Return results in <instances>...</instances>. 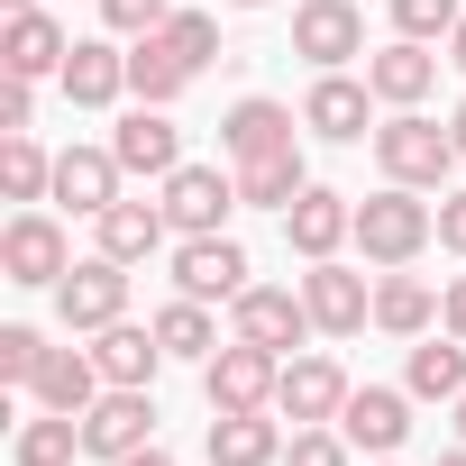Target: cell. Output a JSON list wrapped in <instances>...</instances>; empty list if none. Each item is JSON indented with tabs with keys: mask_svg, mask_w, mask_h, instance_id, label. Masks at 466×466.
<instances>
[{
	"mask_svg": "<svg viewBox=\"0 0 466 466\" xmlns=\"http://www.w3.org/2000/svg\"><path fill=\"white\" fill-rule=\"evenodd\" d=\"M402 384H411L420 402H457V393H466V339H420Z\"/></svg>",
	"mask_w": 466,
	"mask_h": 466,
	"instance_id": "30",
	"label": "cell"
},
{
	"mask_svg": "<svg viewBox=\"0 0 466 466\" xmlns=\"http://www.w3.org/2000/svg\"><path fill=\"white\" fill-rule=\"evenodd\" d=\"M284 466H348V430H293V448H284Z\"/></svg>",
	"mask_w": 466,
	"mask_h": 466,
	"instance_id": "36",
	"label": "cell"
},
{
	"mask_svg": "<svg viewBox=\"0 0 466 466\" xmlns=\"http://www.w3.org/2000/svg\"><path fill=\"white\" fill-rule=\"evenodd\" d=\"M293 128H302V119H293L284 101H266V92H248L238 110H228V119H219V147H228V156H238V165H257V156H284V147H302Z\"/></svg>",
	"mask_w": 466,
	"mask_h": 466,
	"instance_id": "18",
	"label": "cell"
},
{
	"mask_svg": "<svg viewBox=\"0 0 466 466\" xmlns=\"http://www.w3.org/2000/svg\"><path fill=\"white\" fill-rule=\"evenodd\" d=\"M156 339H165V357H192V366L219 357V320H210V302H183V293L156 311Z\"/></svg>",
	"mask_w": 466,
	"mask_h": 466,
	"instance_id": "29",
	"label": "cell"
},
{
	"mask_svg": "<svg viewBox=\"0 0 466 466\" xmlns=\"http://www.w3.org/2000/svg\"><path fill=\"white\" fill-rule=\"evenodd\" d=\"M10 10H37V0H10Z\"/></svg>",
	"mask_w": 466,
	"mask_h": 466,
	"instance_id": "47",
	"label": "cell"
},
{
	"mask_svg": "<svg viewBox=\"0 0 466 466\" xmlns=\"http://www.w3.org/2000/svg\"><path fill=\"white\" fill-rule=\"evenodd\" d=\"M293 56H311L320 74H348L366 56V10L357 0H302L293 10Z\"/></svg>",
	"mask_w": 466,
	"mask_h": 466,
	"instance_id": "7",
	"label": "cell"
},
{
	"mask_svg": "<svg viewBox=\"0 0 466 466\" xmlns=\"http://www.w3.org/2000/svg\"><path fill=\"white\" fill-rule=\"evenodd\" d=\"M457 19H466L457 0H393V28L420 37V46H430V37H457Z\"/></svg>",
	"mask_w": 466,
	"mask_h": 466,
	"instance_id": "34",
	"label": "cell"
},
{
	"mask_svg": "<svg viewBox=\"0 0 466 466\" xmlns=\"http://www.w3.org/2000/svg\"><path fill=\"white\" fill-rule=\"evenodd\" d=\"M311 329H320V320H311V302H302V293H284V284H248L238 302H228V339L275 348V357H293Z\"/></svg>",
	"mask_w": 466,
	"mask_h": 466,
	"instance_id": "4",
	"label": "cell"
},
{
	"mask_svg": "<svg viewBox=\"0 0 466 466\" xmlns=\"http://www.w3.org/2000/svg\"><path fill=\"white\" fill-rule=\"evenodd\" d=\"M56 311H65V329L101 339L110 320H128V266H119V257H92V266H74V275L56 284Z\"/></svg>",
	"mask_w": 466,
	"mask_h": 466,
	"instance_id": "8",
	"label": "cell"
},
{
	"mask_svg": "<svg viewBox=\"0 0 466 466\" xmlns=\"http://www.w3.org/2000/svg\"><path fill=\"white\" fill-rule=\"evenodd\" d=\"M448 65H457V74H466V19H457V37H448Z\"/></svg>",
	"mask_w": 466,
	"mask_h": 466,
	"instance_id": "42",
	"label": "cell"
},
{
	"mask_svg": "<svg viewBox=\"0 0 466 466\" xmlns=\"http://www.w3.org/2000/svg\"><path fill=\"white\" fill-rule=\"evenodd\" d=\"M10 457H19V466H74V457H83V420H74V411H37V420H19Z\"/></svg>",
	"mask_w": 466,
	"mask_h": 466,
	"instance_id": "31",
	"label": "cell"
},
{
	"mask_svg": "<svg viewBox=\"0 0 466 466\" xmlns=\"http://www.w3.org/2000/svg\"><path fill=\"white\" fill-rule=\"evenodd\" d=\"M156 439V402H147V384H110L92 411H83V457H101V466H119L128 448H147Z\"/></svg>",
	"mask_w": 466,
	"mask_h": 466,
	"instance_id": "9",
	"label": "cell"
},
{
	"mask_svg": "<svg viewBox=\"0 0 466 466\" xmlns=\"http://www.w3.org/2000/svg\"><path fill=\"white\" fill-rule=\"evenodd\" d=\"M183 83H192V65L165 46V28H156V37H128V92H137V101L174 110V101H183Z\"/></svg>",
	"mask_w": 466,
	"mask_h": 466,
	"instance_id": "26",
	"label": "cell"
},
{
	"mask_svg": "<svg viewBox=\"0 0 466 466\" xmlns=\"http://www.w3.org/2000/svg\"><path fill=\"white\" fill-rule=\"evenodd\" d=\"M28 110H37V92L19 74H0V128H28Z\"/></svg>",
	"mask_w": 466,
	"mask_h": 466,
	"instance_id": "38",
	"label": "cell"
},
{
	"mask_svg": "<svg viewBox=\"0 0 466 466\" xmlns=\"http://www.w3.org/2000/svg\"><path fill=\"white\" fill-rule=\"evenodd\" d=\"M439 320V293L420 284V275H384L375 284V329H393V339H420Z\"/></svg>",
	"mask_w": 466,
	"mask_h": 466,
	"instance_id": "28",
	"label": "cell"
},
{
	"mask_svg": "<svg viewBox=\"0 0 466 466\" xmlns=\"http://www.w3.org/2000/svg\"><path fill=\"white\" fill-rule=\"evenodd\" d=\"M228 210H248L238 201V174H219V165H174L165 174V219L183 228V238H219Z\"/></svg>",
	"mask_w": 466,
	"mask_h": 466,
	"instance_id": "5",
	"label": "cell"
},
{
	"mask_svg": "<svg viewBox=\"0 0 466 466\" xmlns=\"http://www.w3.org/2000/svg\"><path fill=\"white\" fill-rule=\"evenodd\" d=\"M284 238H293V257H311V266H320V257H339V248L357 238V201H348V192H329V183H311V192L284 210Z\"/></svg>",
	"mask_w": 466,
	"mask_h": 466,
	"instance_id": "12",
	"label": "cell"
},
{
	"mask_svg": "<svg viewBox=\"0 0 466 466\" xmlns=\"http://www.w3.org/2000/svg\"><path fill=\"white\" fill-rule=\"evenodd\" d=\"M366 110H375V83H357V74H320L311 101H302V128L329 137V147H357V137H366Z\"/></svg>",
	"mask_w": 466,
	"mask_h": 466,
	"instance_id": "14",
	"label": "cell"
},
{
	"mask_svg": "<svg viewBox=\"0 0 466 466\" xmlns=\"http://www.w3.org/2000/svg\"><path fill=\"white\" fill-rule=\"evenodd\" d=\"M65 56H74V37L46 10H10V28H0V74L37 83V74H65Z\"/></svg>",
	"mask_w": 466,
	"mask_h": 466,
	"instance_id": "17",
	"label": "cell"
},
{
	"mask_svg": "<svg viewBox=\"0 0 466 466\" xmlns=\"http://www.w3.org/2000/svg\"><path fill=\"white\" fill-rule=\"evenodd\" d=\"M311 192V165H302V147H284V156H257V165H238V201L248 210H293Z\"/></svg>",
	"mask_w": 466,
	"mask_h": 466,
	"instance_id": "27",
	"label": "cell"
},
{
	"mask_svg": "<svg viewBox=\"0 0 466 466\" xmlns=\"http://www.w3.org/2000/svg\"><path fill=\"white\" fill-rule=\"evenodd\" d=\"M56 83H65V101H74V110H110V101L128 92V56H119L110 37H74V56H65V74H56Z\"/></svg>",
	"mask_w": 466,
	"mask_h": 466,
	"instance_id": "19",
	"label": "cell"
},
{
	"mask_svg": "<svg viewBox=\"0 0 466 466\" xmlns=\"http://www.w3.org/2000/svg\"><path fill=\"white\" fill-rule=\"evenodd\" d=\"M439 248L466 257V192H439Z\"/></svg>",
	"mask_w": 466,
	"mask_h": 466,
	"instance_id": "39",
	"label": "cell"
},
{
	"mask_svg": "<svg viewBox=\"0 0 466 466\" xmlns=\"http://www.w3.org/2000/svg\"><path fill=\"white\" fill-rule=\"evenodd\" d=\"M339 430H348V448H366V457H393V448L411 439V393H393V384H366V393H348Z\"/></svg>",
	"mask_w": 466,
	"mask_h": 466,
	"instance_id": "16",
	"label": "cell"
},
{
	"mask_svg": "<svg viewBox=\"0 0 466 466\" xmlns=\"http://www.w3.org/2000/svg\"><path fill=\"white\" fill-rule=\"evenodd\" d=\"M448 137H457V156H466V101H457V119H448Z\"/></svg>",
	"mask_w": 466,
	"mask_h": 466,
	"instance_id": "43",
	"label": "cell"
},
{
	"mask_svg": "<svg viewBox=\"0 0 466 466\" xmlns=\"http://www.w3.org/2000/svg\"><path fill=\"white\" fill-rule=\"evenodd\" d=\"M457 439H466V393H457Z\"/></svg>",
	"mask_w": 466,
	"mask_h": 466,
	"instance_id": "44",
	"label": "cell"
},
{
	"mask_svg": "<svg viewBox=\"0 0 466 466\" xmlns=\"http://www.w3.org/2000/svg\"><path fill=\"white\" fill-rule=\"evenodd\" d=\"M348 375H339V357H284V384H275V411L293 420V430H320V420H339L348 411Z\"/></svg>",
	"mask_w": 466,
	"mask_h": 466,
	"instance_id": "11",
	"label": "cell"
},
{
	"mask_svg": "<svg viewBox=\"0 0 466 466\" xmlns=\"http://www.w3.org/2000/svg\"><path fill=\"white\" fill-rule=\"evenodd\" d=\"M110 156H119L128 174H174V165H183V137H174V119H165L156 101H137V110L110 128Z\"/></svg>",
	"mask_w": 466,
	"mask_h": 466,
	"instance_id": "21",
	"label": "cell"
},
{
	"mask_svg": "<svg viewBox=\"0 0 466 466\" xmlns=\"http://www.w3.org/2000/svg\"><path fill=\"white\" fill-rule=\"evenodd\" d=\"M119 466H174V457H165V448H156V439H147V448H128V457H119Z\"/></svg>",
	"mask_w": 466,
	"mask_h": 466,
	"instance_id": "41",
	"label": "cell"
},
{
	"mask_svg": "<svg viewBox=\"0 0 466 466\" xmlns=\"http://www.w3.org/2000/svg\"><path fill=\"white\" fill-rule=\"evenodd\" d=\"M165 46H174V56L201 74V65L219 56V19H210V10H174V19H165Z\"/></svg>",
	"mask_w": 466,
	"mask_h": 466,
	"instance_id": "33",
	"label": "cell"
},
{
	"mask_svg": "<svg viewBox=\"0 0 466 466\" xmlns=\"http://www.w3.org/2000/svg\"><path fill=\"white\" fill-rule=\"evenodd\" d=\"M37 366H46V339L10 320V329H0V375H10V384H37Z\"/></svg>",
	"mask_w": 466,
	"mask_h": 466,
	"instance_id": "35",
	"label": "cell"
},
{
	"mask_svg": "<svg viewBox=\"0 0 466 466\" xmlns=\"http://www.w3.org/2000/svg\"><path fill=\"white\" fill-rule=\"evenodd\" d=\"M119 174H128V165H119L110 147H65V156H56V201H74L83 219H101V210L119 201Z\"/></svg>",
	"mask_w": 466,
	"mask_h": 466,
	"instance_id": "22",
	"label": "cell"
},
{
	"mask_svg": "<svg viewBox=\"0 0 466 466\" xmlns=\"http://www.w3.org/2000/svg\"><path fill=\"white\" fill-rule=\"evenodd\" d=\"M174 293L183 302H238L248 293V248L228 238V228L219 238H183L174 248Z\"/></svg>",
	"mask_w": 466,
	"mask_h": 466,
	"instance_id": "10",
	"label": "cell"
},
{
	"mask_svg": "<svg viewBox=\"0 0 466 466\" xmlns=\"http://www.w3.org/2000/svg\"><path fill=\"white\" fill-rule=\"evenodd\" d=\"M366 83H375V101L420 110V101H430V83H439V56H430L420 37H393V46H375V56H366Z\"/></svg>",
	"mask_w": 466,
	"mask_h": 466,
	"instance_id": "20",
	"label": "cell"
},
{
	"mask_svg": "<svg viewBox=\"0 0 466 466\" xmlns=\"http://www.w3.org/2000/svg\"><path fill=\"white\" fill-rule=\"evenodd\" d=\"M228 10H266V0H228Z\"/></svg>",
	"mask_w": 466,
	"mask_h": 466,
	"instance_id": "46",
	"label": "cell"
},
{
	"mask_svg": "<svg viewBox=\"0 0 466 466\" xmlns=\"http://www.w3.org/2000/svg\"><path fill=\"white\" fill-rule=\"evenodd\" d=\"M284 439L266 411H210V466H275Z\"/></svg>",
	"mask_w": 466,
	"mask_h": 466,
	"instance_id": "25",
	"label": "cell"
},
{
	"mask_svg": "<svg viewBox=\"0 0 466 466\" xmlns=\"http://www.w3.org/2000/svg\"><path fill=\"white\" fill-rule=\"evenodd\" d=\"M101 19H110L119 37H156V28L174 19V0H101Z\"/></svg>",
	"mask_w": 466,
	"mask_h": 466,
	"instance_id": "37",
	"label": "cell"
},
{
	"mask_svg": "<svg viewBox=\"0 0 466 466\" xmlns=\"http://www.w3.org/2000/svg\"><path fill=\"white\" fill-rule=\"evenodd\" d=\"M275 384H284V357H275V348H248V339H228V348L201 366L210 411H275Z\"/></svg>",
	"mask_w": 466,
	"mask_h": 466,
	"instance_id": "3",
	"label": "cell"
},
{
	"mask_svg": "<svg viewBox=\"0 0 466 466\" xmlns=\"http://www.w3.org/2000/svg\"><path fill=\"white\" fill-rule=\"evenodd\" d=\"M0 192H10V201H46V192H56V156H46L28 128L0 137Z\"/></svg>",
	"mask_w": 466,
	"mask_h": 466,
	"instance_id": "32",
	"label": "cell"
},
{
	"mask_svg": "<svg viewBox=\"0 0 466 466\" xmlns=\"http://www.w3.org/2000/svg\"><path fill=\"white\" fill-rule=\"evenodd\" d=\"M439 320H448V339H466V275L439 293Z\"/></svg>",
	"mask_w": 466,
	"mask_h": 466,
	"instance_id": "40",
	"label": "cell"
},
{
	"mask_svg": "<svg viewBox=\"0 0 466 466\" xmlns=\"http://www.w3.org/2000/svg\"><path fill=\"white\" fill-rule=\"evenodd\" d=\"M439 466H466V448H448V457H439Z\"/></svg>",
	"mask_w": 466,
	"mask_h": 466,
	"instance_id": "45",
	"label": "cell"
},
{
	"mask_svg": "<svg viewBox=\"0 0 466 466\" xmlns=\"http://www.w3.org/2000/svg\"><path fill=\"white\" fill-rule=\"evenodd\" d=\"M375 165H384V183L439 192V183H448V165H466V156H457V137H448L439 119H420V110H393V119L375 128Z\"/></svg>",
	"mask_w": 466,
	"mask_h": 466,
	"instance_id": "2",
	"label": "cell"
},
{
	"mask_svg": "<svg viewBox=\"0 0 466 466\" xmlns=\"http://www.w3.org/2000/svg\"><path fill=\"white\" fill-rule=\"evenodd\" d=\"M0 275H10V284H28V293H37V284L56 293V284L74 275V248H65V228H56L46 210H19L10 228H0Z\"/></svg>",
	"mask_w": 466,
	"mask_h": 466,
	"instance_id": "6",
	"label": "cell"
},
{
	"mask_svg": "<svg viewBox=\"0 0 466 466\" xmlns=\"http://www.w3.org/2000/svg\"><path fill=\"white\" fill-rule=\"evenodd\" d=\"M28 393H37V411H74V420H83V411L110 393V375H101V357H92V348H46V366H37V384H28Z\"/></svg>",
	"mask_w": 466,
	"mask_h": 466,
	"instance_id": "15",
	"label": "cell"
},
{
	"mask_svg": "<svg viewBox=\"0 0 466 466\" xmlns=\"http://www.w3.org/2000/svg\"><path fill=\"white\" fill-rule=\"evenodd\" d=\"M92 357H101V375H110V384H156L165 339H156V320H147V329H137V320H110V329L92 339Z\"/></svg>",
	"mask_w": 466,
	"mask_h": 466,
	"instance_id": "24",
	"label": "cell"
},
{
	"mask_svg": "<svg viewBox=\"0 0 466 466\" xmlns=\"http://www.w3.org/2000/svg\"><path fill=\"white\" fill-rule=\"evenodd\" d=\"M302 302H311V320H320L329 339H357V329L375 320V293H366V275H348L339 257H320V266L302 275Z\"/></svg>",
	"mask_w": 466,
	"mask_h": 466,
	"instance_id": "13",
	"label": "cell"
},
{
	"mask_svg": "<svg viewBox=\"0 0 466 466\" xmlns=\"http://www.w3.org/2000/svg\"><path fill=\"white\" fill-rule=\"evenodd\" d=\"M92 228H101V257H119V266H147V257L165 248V228H174V219H165V201H128V192H119V201H110Z\"/></svg>",
	"mask_w": 466,
	"mask_h": 466,
	"instance_id": "23",
	"label": "cell"
},
{
	"mask_svg": "<svg viewBox=\"0 0 466 466\" xmlns=\"http://www.w3.org/2000/svg\"><path fill=\"white\" fill-rule=\"evenodd\" d=\"M430 238H439V210H430L411 183H384L375 201H357V248H366V266H411Z\"/></svg>",
	"mask_w": 466,
	"mask_h": 466,
	"instance_id": "1",
	"label": "cell"
}]
</instances>
